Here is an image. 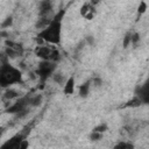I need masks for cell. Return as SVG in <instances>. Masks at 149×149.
I'll return each mask as SVG.
<instances>
[{
    "mask_svg": "<svg viewBox=\"0 0 149 149\" xmlns=\"http://www.w3.org/2000/svg\"><path fill=\"white\" fill-rule=\"evenodd\" d=\"M65 15V9H61L59 12L56 13V15L51 19L50 23L43 28L37 36L41 37L44 42L50 43V44H59L61 42V33H62V20L63 16Z\"/></svg>",
    "mask_w": 149,
    "mask_h": 149,
    "instance_id": "cell-1",
    "label": "cell"
},
{
    "mask_svg": "<svg viewBox=\"0 0 149 149\" xmlns=\"http://www.w3.org/2000/svg\"><path fill=\"white\" fill-rule=\"evenodd\" d=\"M22 72L14 65L9 64L6 58L0 64V87L7 88L13 84H22Z\"/></svg>",
    "mask_w": 149,
    "mask_h": 149,
    "instance_id": "cell-2",
    "label": "cell"
},
{
    "mask_svg": "<svg viewBox=\"0 0 149 149\" xmlns=\"http://www.w3.org/2000/svg\"><path fill=\"white\" fill-rule=\"evenodd\" d=\"M56 69V63L55 62H51V61H48V59H43L42 62L38 63V66L35 71L36 76L40 78L41 83L43 84L55 71Z\"/></svg>",
    "mask_w": 149,
    "mask_h": 149,
    "instance_id": "cell-3",
    "label": "cell"
},
{
    "mask_svg": "<svg viewBox=\"0 0 149 149\" xmlns=\"http://www.w3.org/2000/svg\"><path fill=\"white\" fill-rule=\"evenodd\" d=\"M29 99H30V97H28V95L20 98L13 105H10L9 107H7L6 112L7 113H12V114H16V113H19V112L28 108V106H30L29 105Z\"/></svg>",
    "mask_w": 149,
    "mask_h": 149,
    "instance_id": "cell-4",
    "label": "cell"
},
{
    "mask_svg": "<svg viewBox=\"0 0 149 149\" xmlns=\"http://www.w3.org/2000/svg\"><path fill=\"white\" fill-rule=\"evenodd\" d=\"M24 139L23 133L15 134L13 137H10L8 141H6L3 144H1V148L3 149H20V143Z\"/></svg>",
    "mask_w": 149,
    "mask_h": 149,
    "instance_id": "cell-5",
    "label": "cell"
},
{
    "mask_svg": "<svg viewBox=\"0 0 149 149\" xmlns=\"http://www.w3.org/2000/svg\"><path fill=\"white\" fill-rule=\"evenodd\" d=\"M52 48L51 47H48V45H37L34 50L35 55L42 59H48L49 61V56H50V52H51Z\"/></svg>",
    "mask_w": 149,
    "mask_h": 149,
    "instance_id": "cell-6",
    "label": "cell"
},
{
    "mask_svg": "<svg viewBox=\"0 0 149 149\" xmlns=\"http://www.w3.org/2000/svg\"><path fill=\"white\" fill-rule=\"evenodd\" d=\"M135 95H137L143 104H147L149 100V88H148V84H144L143 86H137L136 91H135Z\"/></svg>",
    "mask_w": 149,
    "mask_h": 149,
    "instance_id": "cell-7",
    "label": "cell"
},
{
    "mask_svg": "<svg viewBox=\"0 0 149 149\" xmlns=\"http://www.w3.org/2000/svg\"><path fill=\"white\" fill-rule=\"evenodd\" d=\"M52 9V6H51V1L49 0H43L40 2V10H38V15L40 16H48L50 14Z\"/></svg>",
    "mask_w": 149,
    "mask_h": 149,
    "instance_id": "cell-8",
    "label": "cell"
},
{
    "mask_svg": "<svg viewBox=\"0 0 149 149\" xmlns=\"http://www.w3.org/2000/svg\"><path fill=\"white\" fill-rule=\"evenodd\" d=\"M73 91H74V77L71 76V77H69L68 80L65 81L63 92H64L65 94H72Z\"/></svg>",
    "mask_w": 149,
    "mask_h": 149,
    "instance_id": "cell-9",
    "label": "cell"
},
{
    "mask_svg": "<svg viewBox=\"0 0 149 149\" xmlns=\"http://www.w3.org/2000/svg\"><path fill=\"white\" fill-rule=\"evenodd\" d=\"M90 86H91V80L85 81L84 84H81L79 86V95L81 98H86L90 93Z\"/></svg>",
    "mask_w": 149,
    "mask_h": 149,
    "instance_id": "cell-10",
    "label": "cell"
},
{
    "mask_svg": "<svg viewBox=\"0 0 149 149\" xmlns=\"http://www.w3.org/2000/svg\"><path fill=\"white\" fill-rule=\"evenodd\" d=\"M50 21H51V19H49V15L48 16H40V19L36 22V27L42 30L43 28H45L50 23Z\"/></svg>",
    "mask_w": 149,
    "mask_h": 149,
    "instance_id": "cell-11",
    "label": "cell"
},
{
    "mask_svg": "<svg viewBox=\"0 0 149 149\" xmlns=\"http://www.w3.org/2000/svg\"><path fill=\"white\" fill-rule=\"evenodd\" d=\"M20 97V92H17L16 90H6V92L3 93V98L7 100H12V99H16Z\"/></svg>",
    "mask_w": 149,
    "mask_h": 149,
    "instance_id": "cell-12",
    "label": "cell"
},
{
    "mask_svg": "<svg viewBox=\"0 0 149 149\" xmlns=\"http://www.w3.org/2000/svg\"><path fill=\"white\" fill-rule=\"evenodd\" d=\"M142 104H143L142 100H141L137 95H135V97H133V98L126 104V107H140Z\"/></svg>",
    "mask_w": 149,
    "mask_h": 149,
    "instance_id": "cell-13",
    "label": "cell"
},
{
    "mask_svg": "<svg viewBox=\"0 0 149 149\" xmlns=\"http://www.w3.org/2000/svg\"><path fill=\"white\" fill-rule=\"evenodd\" d=\"M6 45L9 47V48H12V49H14L19 55H22L23 54V48L21 47V44H17V43L12 42V41H6Z\"/></svg>",
    "mask_w": 149,
    "mask_h": 149,
    "instance_id": "cell-14",
    "label": "cell"
},
{
    "mask_svg": "<svg viewBox=\"0 0 149 149\" xmlns=\"http://www.w3.org/2000/svg\"><path fill=\"white\" fill-rule=\"evenodd\" d=\"M95 12V9H94V7L92 6V5H90V3H84L81 7H80V15L84 17L88 12Z\"/></svg>",
    "mask_w": 149,
    "mask_h": 149,
    "instance_id": "cell-15",
    "label": "cell"
},
{
    "mask_svg": "<svg viewBox=\"0 0 149 149\" xmlns=\"http://www.w3.org/2000/svg\"><path fill=\"white\" fill-rule=\"evenodd\" d=\"M59 58H61L59 51H58L56 48H52V50H51V52H50V56H49V61L56 63L57 61H59Z\"/></svg>",
    "mask_w": 149,
    "mask_h": 149,
    "instance_id": "cell-16",
    "label": "cell"
},
{
    "mask_svg": "<svg viewBox=\"0 0 149 149\" xmlns=\"http://www.w3.org/2000/svg\"><path fill=\"white\" fill-rule=\"evenodd\" d=\"M42 101V95L41 94H36L34 97H30L29 99V105L30 106H38Z\"/></svg>",
    "mask_w": 149,
    "mask_h": 149,
    "instance_id": "cell-17",
    "label": "cell"
},
{
    "mask_svg": "<svg viewBox=\"0 0 149 149\" xmlns=\"http://www.w3.org/2000/svg\"><path fill=\"white\" fill-rule=\"evenodd\" d=\"M114 148L115 149H133L134 146L129 142H119L118 144L114 146Z\"/></svg>",
    "mask_w": 149,
    "mask_h": 149,
    "instance_id": "cell-18",
    "label": "cell"
},
{
    "mask_svg": "<svg viewBox=\"0 0 149 149\" xmlns=\"http://www.w3.org/2000/svg\"><path fill=\"white\" fill-rule=\"evenodd\" d=\"M147 8H148V5H147V2H146L144 0H142V1H140V5H139V7H137V13L141 15V14L146 13Z\"/></svg>",
    "mask_w": 149,
    "mask_h": 149,
    "instance_id": "cell-19",
    "label": "cell"
},
{
    "mask_svg": "<svg viewBox=\"0 0 149 149\" xmlns=\"http://www.w3.org/2000/svg\"><path fill=\"white\" fill-rule=\"evenodd\" d=\"M12 24H13V17H12V16H8V17H6V19H5V21H2V22H1L0 27H1L2 29H5V28L10 27Z\"/></svg>",
    "mask_w": 149,
    "mask_h": 149,
    "instance_id": "cell-20",
    "label": "cell"
},
{
    "mask_svg": "<svg viewBox=\"0 0 149 149\" xmlns=\"http://www.w3.org/2000/svg\"><path fill=\"white\" fill-rule=\"evenodd\" d=\"M130 37H132V33H127V34L125 35L123 41H122V47H123L125 49L129 47V44H130Z\"/></svg>",
    "mask_w": 149,
    "mask_h": 149,
    "instance_id": "cell-21",
    "label": "cell"
},
{
    "mask_svg": "<svg viewBox=\"0 0 149 149\" xmlns=\"http://www.w3.org/2000/svg\"><path fill=\"white\" fill-rule=\"evenodd\" d=\"M107 129H108V127H107V125L105 122L104 123H100V125H98V126H95L93 128L94 132H99V133H105Z\"/></svg>",
    "mask_w": 149,
    "mask_h": 149,
    "instance_id": "cell-22",
    "label": "cell"
},
{
    "mask_svg": "<svg viewBox=\"0 0 149 149\" xmlns=\"http://www.w3.org/2000/svg\"><path fill=\"white\" fill-rule=\"evenodd\" d=\"M101 137H102V133H99V132L92 130V133L90 134V140L92 141H99Z\"/></svg>",
    "mask_w": 149,
    "mask_h": 149,
    "instance_id": "cell-23",
    "label": "cell"
},
{
    "mask_svg": "<svg viewBox=\"0 0 149 149\" xmlns=\"http://www.w3.org/2000/svg\"><path fill=\"white\" fill-rule=\"evenodd\" d=\"M52 78L57 84H63L64 83V77L62 73H52Z\"/></svg>",
    "mask_w": 149,
    "mask_h": 149,
    "instance_id": "cell-24",
    "label": "cell"
},
{
    "mask_svg": "<svg viewBox=\"0 0 149 149\" xmlns=\"http://www.w3.org/2000/svg\"><path fill=\"white\" fill-rule=\"evenodd\" d=\"M140 41V35L137 34V33H134V34H132V37H130V43H133L134 45L135 44H137V42Z\"/></svg>",
    "mask_w": 149,
    "mask_h": 149,
    "instance_id": "cell-25",
    "label": "cell"
},
{
    "mask_svg": "<svg viewBox=\"0 0 149 149\" xmlns=\"http://www.w3.org/2000/svg\"><path fill=\"white\" fill-rule=\"evenodd\" d=\"M29 146V143H28V141H26L24 139L21 141V143H20V149H26L27 147Z\"/></svg>",
    "mask_w": 149,
    "mask_h": 149,
    "instance_id": "cell-26",
    "label": "cell"
},
{
    "mask_svg": "<svg viewBox=\"0 0 149 149\" xmlns=\"http://www.w3.org/2000/svg\"><path fill=\"white\" fill-rule=\"evenodd\" d=\"M93 84H94L95 86H100V85L102 84V80H101L100 78H94V79H93Z\"/></svg>",
    "mask_w": 149,
    "mask_h": 149,
    "instance_id": "cell-27",
    "label": "cell"
},
{
    "mask_svg": "<svg viewBox=\"0 0 149 149\" xmlns=\"http://www.w3.org/2000/svg\"><path fill=\"white\" fill-rule=\"evenodd\" d=\"M99 2H100V0H91V1H90V5H92V6L94 7V6L98 5Z\"/></svg>",
    "mask_w": 149,
    "mask_h": 149,
    "instance_id": "cell-28",
    "label": "cell"
},
{
    "mask_svg": "<svg viewBox=\"0 0 149 149\" xmlns=\"http://www.w3.org/2000/svg\"><path fill=\"white\" fill-rule=\"evenodd\" d=\"M86 41H88L90 44H93V42H94V40H93L92 36H87V37H86Z\"/></svg>",
    "mask_w": 149,
    "mask_h": 149,
    "instance_id": "cell-29",
    "label": "cell"
},
{
    "mask_svg": "<svg viewBox=\"0 0 149 149\" xmlns=\"http://www.w3.org/2000/svg\"><path fill=\"white\" fill-rule=\"evenodd\" d=\"M0 36L7 37V36H8V33H7V31H0Z\"/></svg>",
    "mask_w": 149,
    "mask_h": 149,
    "instance_id": "cell-30",
    "label": "cell"
},
{
    "mask_svg": "<svg viewBox=\"0 0 149 149\" xmlns=\"http://www.w3.org/2000/svg\"><path fill=\"white\" fill-rule=\"evenodd\" d=\"M2 130H3V128H0V139H1V136H2Z\"/></svg>",
    "mask_w": 149,
    "mask_h": 149,
    "instance_id": "cell-31",
    "label": "cell"
},
{
    "mask_svg": "<svg viewBox=\"0 0 149 149\" xmlns=\"http://www.w3.org/2000/svg\"><path fill=\"white\" fill-rule=\"evenodd\" d=\"M49 1H51V0H49Z\"/></svg>",
    "mask_w": 149,
    "mask_h": 149,
    "instance_id": "cell-32",
    "label": "cell"
}]
</instances>
